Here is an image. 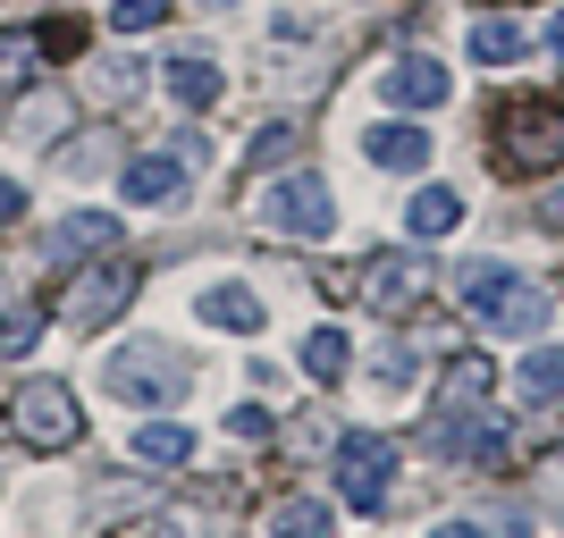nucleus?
Wrapping results in <instances>:
<instances>
[{"label": "nucleus", "instance_id": "1", "mask_svg": "<svg viewBox=\"0 0 564 538\" xmlns=\"http://www.w3.org/2000/svg\"><path fill=\"white\" fill-rule=\"evenodd\" d=\"M455 304L471 320H489L497 337H540V320H547V295L522 270H506V261H464L455 270Z\"/></svg>", "mask_w": 564, "mask_h": 538}, {"label": "nucleus", "instance_id": "2", "mask_svg": "<svg viewBox=\"0 0 564 538\" xmlns=\"http://www.w3.org/2000/svg\"><path fill=\"white\" fill-rule=\"evenodd\" d=\"M253 219H261L270 235L321 244V235H337V194H329V177L286 168V177H261V186H253Z\"/></svg>", "mask_w": 564, "mask_h": 538}, {"label": "nucleus", "instance_id": "3", "mask_svg": "<svg viewBox=\"0 0 564 538\" xmlns=\"http://www.w3.org/2000/svg\"><path fill=\"white\" fill-rule=\"evenodd\" d=\"M186 378H194V362L169 345V337H127V345L101 362V387H110L118 404H177Z\"/></svg>", "mask_w": 564, "mask_h": 538}, {"label": "nucleus", "instance_id": "4", "mask_svg": "<svg viewBox=\"0 0 564 538\" xmlns=\"http://www.w3.org/2000/svg\"><path fill=\"white\" fill-rule=\"evenodd\" d=\"M9 438L34 446V454H59V446L85 438V404L68 396V378H25L9 396Z\"/></svg>", "mask_w": 564, "mask_h": 538}, {"label": "nucleus", "instance_id": "5", "mask_svg": "<svg viewBox=\"0 0 564 538\" xmlns=\"http://www.w3.org/2000/svg\"><path fill=\"white\" fill-rule=\"evenodd\" d=\"M497 152L514 168H556L564 161V101H514V110H497Z\"/></svg>", "mask_w": 564, "mask_h": 538}, {"label": "nucleus", "instance_id": "6", "mask_svg": "<svg viewBox=\"0 0 564 538\" xmlns=\"http://www.w3.org/2000/svg\"><path fill=\"white\" fill-rule=\"evenodd\" d=\"M388 471H397V438H379V429L337 438V496H346L354 514H379V505H388Z\"/></svg>", "mask_w": 564, "mask_h": 538}, {"label": "nucleus", "instance_id": "7", "mask_svg": "<svg viewBox=\"0 0 564 538\" xmlns=\"http://www.w3.org/2000/svg\"><path fill=\"white\" fill-rule=\"evenodd\" d=\"M135 286H143L135 261H101V270H85V278L59 295V320L68 328H101V320H118V311L135 304Z\"/></svg>", "mask_w": 564, "mask_h": 538}, {"label": "nucleus", "instance_id": "8", "mask_svg": "<svg viewBox=\"0 0 564 538\" xmlns=\"http://www.w3.org/2000/svg\"><path fill=\"white\" fill-rule=\"evenodd\" d=\"M127 244V219L118 211H68L59 235H51V270H76V261H101Z\"/></svg>", "mask_w": 564, "mask_h": 538}, {"label": "nucleus", "instance_id": "9", "mask_svg": "<svg viewBox=\"0 0 564 538\" xmlns=\"http://www.w3.org/2000/svg\"><path fill=\"white\" fill-rule=\"evenodd\" d=\"M379 94L397 101V110H438V101L455 94V76L438 68V59L413 51V59H388V68H379Z\"/></svg>", "mask_w": 564, "mask_h": 538}, {"label": "nucleus", "instance_id": "10", "mask_svg": "<svg viewBox=\"0 0 564 538\" xmlns=\"http://www.w3.org/2000/svg\"><path fill=\"white\" fill-rule=\"evenodd\" d=\"M51 59V25H0V94H34Z\"/></svg>", "mask_w": 564, "mask_h": 538}, {"label": "nucleus", "instance_id": "11", "mask_svg": "<svg viewBox=\"0 0 564 538\" xmlns=\"http://www.w3.org/2000/svg\"><path fill=\"white\" fill-rule=\"evenodd\" d=\"M194 320L203 328H236V337H253L261 328V295L245 278H219V286H203V295H194Z\"/></svg>", "mask_w": 564, "mask_h": 538}, {"label": "nucleus", "instance_id": "12", "mask_svg": "<svg viewBox=\"0 0 564 538\" xmlns=\"http://www.w3.org/2000/svg\"><path fill=\"white\" fill-rule=\"evenodd\" d=\"M362 152H371V168H397V177H413V168H430V135H422V127H404V118H388V127H371V135H362Z\"/></svg>", "mask_w": 564, "mask_h": 538}, {"label": "nucleus", "instance_id": "13", "mask_svg": "<svg viewBox=\"0 0 564 538\" xmlns=\"http://www.w3.org/2000/svg\"><path fill=\"white\" fill-rule=\"evenodd\" d=\"M177 186H186V161H177V152H143V161L118 168V194H127V202H169Z\"/></svg>", "mask_w": 564, "mask_h": 538}, {"label": "nucleus", "instance_id": "14", "mask_svg": "<svg viewBox=\"0 0 564 538\" xmlns=\"http://www.w3.org/2000/svg\"><path fill=\"white\" fill-rule=\"evenodd\" d=\"M422 270H430V261H413V253H397V261H371V278H362V304H379V311H404L413 295H422Z\"/></svg>", "mask_w": 564, "mask_h": 538}, {"label": "nucleus", "instance_id": "15", "mask_svg": "<svg viewBox=\"0 0 564 538\" xmlns=\"http://www.w3.org/2000/svg\"><path fill=\"white\" fill-rule=\"evenodd\" d=\"M169 94L186 101V110H212L219 94H228V76H219V59H169V76H161Z\"/></svg>", "mask_w": 564, "mask_h": 538}, {"label": "nucleus", "instance_id": "16", "mask_svg": "<svg viewBox=\"0 0 564 538\" xmlns=\"http://www.w3.org/2000/svg\"><path fill=\"white\" fill-rule=\"evenodd\" d=\"M489 353H464V362H447V378H438V396H447V413H480L489 404Z\"/></svg>", "mask_w": 564, "mask_h": 538}, {"label": "nucleus", "instance_id": "17", "mask_svg": "<svg viewBox=\"0 0 564 538\" xmlns=\"http://www.w3.org/2000/svg\"><path fill=\"white\" fill-rule=\"evenodd\" d=\"M404 228H413V235H447V228H464V194H455V186H422L413 202H404Z\"/></svg>", "mask_w": 564, "mask_h": 538}, {"label": "nucleus", "instance_id": "18", "mask_svg": "<svg viewBox=\"0 0 564 538\" xmlns=\"http://www.w3.org/2000/svg\"><path fill=\"white\" fill-rule=\"evenodd\" d=\"M261 538H337V530H329V505H321V496H286V505H270Z\"/></svg>", "mask_w": 564, "mask_h": 538}, {"label": "nucleus", "instance_id": "19", "mask_svg": "<svg viewBox=\"0 0 564 538\" xmlns=\"http://www.w3.org/2000/svg\"><path fill=\"white\" fill-rule=\"evenodd\" d=\"M522 51H531V34H522L514 18H480L471 25V59H480V68H514Z\"/></svg>", "mask_w": 564, "mask_h": 538}, {"label": "nucleus", "instance_id": "20", "mask_svg": "<svg viewBox=\"0 0 564 538\" xmlns=\"http://www.w3.org/2000/svg\"><path fill=\"white\" fill-rule=\"evenodd\" d=\"M127 454H135V463H194V429H177V421H143L135 438H127Z\"/></svg>", "mask_w": 564, "mask_h": 538}, {"label": "nucleus", "instance_id": "21", "mask_svg": "<svg viewBox=\"0 0 564 538\" xmlns=\"http://www.w3.org/2000/svg\"><path fill=\"white\" fill-rule=\"evenodd\" d=\"M304 371L337 387V378L354 371V337H346V328H312V337H304Z\"/></svg>", "mask_w": 564, "mask_h": 538}, {"label": "nucleus", "instance_id": "22", "mask_svg": "<svg viewBox=\"0 0 564 538\" xmlns=\"http://www.w3.org/2000/svg\"><path fill=\"white\" fill-rule=\"evenodd\" d=\"M514 387H522V404H556L564 396V353H522Z\"/></svg>", "mask_w": 564, "mask_h": 538}, {"label": "nucleus", "instance_id": "23", "mask_svg": "<svg viewBox=\"0 0 564 538\" xmlns=\"http://www.w3.org/2000/svg\"><path fill=\"white\" fill-rule=\"evenodd\" d=\"M110 25L118 34H152V25H169V0H110Z\"/></svg>", "mask_w": 564, "mask_h": 538}, {"label": "nucleus", "instance_id": "24", "mask_svg": "<svg viewBox=\"0 0 564 538\" xmlns=\"http://www.w3.org/2000/svg\"><path fill=\"white\" fill-rule=\"evenodd\" d=\"M295 143H304L295 127H261V135H253V177H261V168H279V161H295Z\"/></svg>", "mask_w": 564, "mask_h": 538}, {"label": "nucleus", "instance_id": "25", "mask_svg": "<svg viewBox=\"0 0 564 538\" xmlns=\"http://www.w3.org/2000/svg\"><path fill=\"white\" fill-rule=\"evenodd\" d=\"M68 127V101H25V143H51Z\"/></svg>", "mask_w": 564, "mask_h": 538}, {"label": "nucleus", "instance_id": "26", "mask_svg": "<svg viewBox=\"0 0 564 538\" xmlns=\"http://www.w3.org/2000/svg\"><path fill=\"white\" fill-rule=\"evenodd\" d=\"M34 337H43V311H9L0 320V353H25Z\"/></svg>", "mask_w": 564, "mask_h": 538}, {"label": "nucleus", "instance_id": "27", "mask_svg": "<svg viewBox=\"0 0 564 538\" xmlns=\"http://www.w3.org/2000/svg\"><path fill=\"white\" fill-rule=\"evenodd\" d=\"M413 371H422V362H413V353H404V345H388V353H379V378H388V387H404V378H413Z\"/></svg>", "mask_w": 564, "mask_h": 538}, {"label": "nucleus", "instance_id": "28", "mask_svg": "<svg viewBox=\"0 0 564 538\" xmlns=\"http://www.w3.org/2000/svg\"><path fill=\"white\" fill-rule=\"evenodd\" d=\"M540 228H547V235H564V177L540 194Z\"/></svg>", "mask_w": 564, "mask_h": 538}, {"label": "nucleus", "instance_id": "29", "mask_svg": "<svg viewBox=\"0 0 564 538\" xmlns=\"http://www.w3.org/2000/svg\"><path fill=\"white\" fill-rule=\"evenodd\" d=\"M18 219H25V186H18V177H0V228H18Z\"/></svg>", "mask_w": 564, "mask_h": 538}, {"label": "nucleus", "instance_id": "30", "mask_svg": "<svg viewBox=\"0 0 564 538\" xmlns=\"http://www.w3.org/2000/svg\"><path fill=\"white\" fill-rule=\"evenodd\" d=\"M261 429H270V413H253V404H236V413H228V438H261Z\"/></svg>", "mask_w": 564, "mask_h": 538}, {"label": "nucleus", "instance_id": "31", "mask_svg": "<svg viewBox=\"0 0 564 538\" xmlns=\"http://www.w3.org/2000/svg\"><path fill=\"white\" fill-rule=\"evenodd\" d=\"M438 538H489V530H480V521H447Z\"/></svg>", "mask_w": 564, "mask_h": 538}, {"label": "nucleus", "instance_id": "32", "mask_svg": "<svg viewBox=\"0 0 564 538\" xmlns=\"http://www.w3.org/2000/svg\"><path fill=\"white\" fill-rule=\"evenodd\" d=\"M143 538H186V521H152V530H143Z\"/></svg>", "mask_w": 564, "mask_h": 538}, {"label": "nucleus", "instance_id": "33", "mask_svg": "<svg viewBox=\"0 0 564 538\" xmlns=\"http://www.w3.org/2000/svg\"><path fill=\"white\" fill-rule=\"evenodd\" d=\"M212 9H228V0H212Z\"/></svg>", "mask_w": 564, "mask_h": 538}]
</instances>
